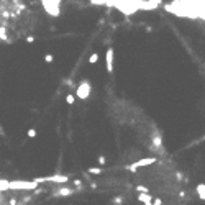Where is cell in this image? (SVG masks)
Returning a JSON list of instances; mask_svg holds the SVG:
<instances>
[{
  "mask_svg": "<svg viewBox=\"0 0 205 205\" xmlns=\"http://www.w3.org/2000/svg\"><path fill=\"white\" fill-rule=\"evenodd\" d=\"M38 184L35 180H12L10 189L12 190H35Z\"/></svg>",
  "mask_w": 205,
  "mask_h": 205,
  "instance_id": "6da1fadb",
  "label": "cell"
},
{
  "mask_svg": "<svg viewBox=\"0 0 205 205\" xmlns=\"http://www.w3.org/2000/svg\"><path fill=\"white\" fill-rule=\"evenodd\" d=\"M90 90H92V85H90L89 81H82L81 84L77 85V89H76V95H77V99H81V100H87L89 99V95H90Z\"/></svg>",
  "mask_w": 205,
  "mask_h": 205,
  "instance_id": "7a4b0ae2",
  "label": "cell"
},
{
  "mask_svg": "<svg viewBox=\"0 0 205 205\" xmlns=\"http://www.w3.org/2000/svg\"><path fill=\"white\" fill-rule=\"evenodd\" d=\"M43 2V7L44 10L53 15V16H58L59 15V5H61V0H41Z\"/></svg>",
  "mask_w": 205,
  "mask_h": 205,
  "instance_id": "3957f363",
  "label": "cell"
},
{
  "mask_svg": "<svg viewBox=\"0 0 205 205\" xmlns=\"http://www.w3.org/2000/svg\"><path fill=\"white\" fill-rule=\"evenodd\" d=\"M36 184H41V182H58V184H64V182L69 180L67 176H46V177H36L33 179Z\"/></svg>",
  "mask_w": 205,
  "mask_h": 205,
  "instance_id": "277c9868",
  "label": "cell"
},
{
  "mask_svg": "<svg viewBox=\"0 0 205 205\" xmlns=\"http://www.w3.org/2000/svg\"><path fill=\"white\" fill-rule=\"evenodd\" d=\"M156 163V158H145V159H140V161L133 163L131 166H128V169L131 171V172H135L138 167H145V166H149V164Z\"/></svg>",
  "mask_w": 205,
  "mask_h": 205,
  "instance_id": "5b68a950",
  "label": "cell"
},
{
  "mask_svg": "<svg viewBox=\"0 0 205 205\" xmlns=\"http://www.w3.org/2000/svg\"><path fill=\"white\" fill-rule=\"evenodd\" d=\"M105 62H107V71H109L110 74L113 72V49L109 48L107 49V53H105Z\"/></svg>",
  "mask_w": 205,
  "mask_h": 205,
  "instance_id": "8992f818",
  "label": "cell"
},
{
  "mask_svg": "<svg viewBox=\"0 0 205 205\" xmlns=\"http://www.w3.org/2000/svg\"><path fill=\"white\" fill-rule=\"evenodd\" d=\"M138 200L143 202L145 205H153V200H154V197L151 195V194H140L138 195Z\"/></svg>",
  "mask_w": 205,
  "mask_h": 205,
  "instance_id": "52a82bcc",
  "label": "cell"
},
{
  "mask_svg": "<svg viewBox=\"0 0 205 205\" xmlns=\"http://www.w3.org/2000/svg\"><path fill=\"white\" fill-rule=\"evenodd\" d=\"M72 194H74V190H72V189H69V187H62V189H59V190L53 195V197H71Z\"/></svg>",
  "mask_w": 205,
  "mask_h": 205,
  "instance_id": "ba28073f",
  "label": "cell"
},
{
  "mask_svg": "<svg viewBox=\"0 0 205 205\" xmlns=\"http://www.w3.org/2000/svg\"><path fill=\"white\" fill-rule=\"evenodd\" d=\"M195 190H197V195L202 198V200H205V184L203 182H200L197 187H195Z\"/></svg>",
  "mask_w": 205,
  "mask_h": 205,
  "instance_id": "9c48e42d",
  "label": "cell"
},
{
  "mask_svg": "<svg viewBox=\"0 0 205 205\" xmlns=\"http://www.w3.org/2000/svg\"><path fill=\"white\" fill-rule=\"evenodd\" d=\"M10 190V180H0V192Z\"/></svg>",
  "mask_w": 205,
  "mask_h": 205,
  "instance_id": "30bf717a",
  "label": "cell"
},
{
  "mask_svg": "<svg viewBox=\"0 0 205 205\" xmlns=\"http://www.w3.org/2000/svg\"><path fill=\"white\" fill-rule=\"evenodd\" d=\"M97 61H99V54H97V53H94V54L89 56V62H90V64H95Z\"/></svg>",
  "mask_w": 205,
  "mask_h": 205,
  "instance_id": "8fae6325",
  "label": "cell"
},
{
  "mask_svg": "<svg viewBox=\"0 0 205 205\" xmlns=\"http://www.w3.org/2000/svg\"><path fill=\"white\" fill-rule=\"evenodd\" d=\"M89 172L97 176V174H102V172H104V169H100V167H90V169H89Z\"/></svg>",
  "mask_w": 205,
  "mask_h": 205,
  "instance_id": "7c38bea8",
  "label": "cell"
},
{
  "mask_svg": "<svg viewBox=\"0 0 205 205\" xmlns=\"http://www.w3.org/2000/svg\"><path fill=\"white\" fill-rule=\"evenodd\" d=\"M153 145H154L156 148H161V138H159V136H154V140H153Z\"/></svg>",
  "mask_w": 205,
  "mask_h": 205,
  "instance_id": "4fadbf2b",
  "label": "cell"
},
{
  "mask_svg": "<svg viewBox=\"0 0 205 205\" xmlns=\"http://www.w3.org/2000/svg\"><path fill=\"white\" fill-rule=\"evenodd\" d=\"M74 100H76V97H74L72 94H69V95L66 97V102H67L69 105H72V104H74Z\"/></svg>",
  "mask_w": 205,
  "mask_h": 205,
  "instance_id": "5bb4252c",
  "label": "cell"
},
{
  "mask_svg": "<svg viewBox=\"0 0 205 205\" xmlns=\"http://www.w3.org/2000/svg\"><path fill=\"white\" fill-rule=\"evenodd\" d=\"M136 190H138L140 194H148V189L145 185H136Z\"/></svg>",
  "mask_w": 205,
  "mask_h": 205,
  "instance_id": "9a60e30c",
  "label": "cell"
},
{
  "mask_svg": "<svg viewBox=\"0 0 205 205\" xmlns=\"http://www.w3.org/2000/svg\"><path fill=\"white\" fill-rule=\"evenodd\" d=\"M28 136H30V138H35V136H36V130L30 128V130H28Z\"/></svg>",
  "mask_w": 205,
  "mask_h": 205,
  "instance_id": "2e32d148",
  "label": "cell"
},
{
  "mask_svg": "<svg viewBox=\"0 0 205 205\" xmlns=\"http://www.w3.org/2000/svg\"><path fill=\"white\" fill-rule=\"evenodd\" d=\"M44 61H46V62H53V61H54L53 54H46V56H44Z\"/></svg>",
  "mask_w": 205,
  "mask_h": 205,
  "instance_id": "e0dca14e",
  "label": "cell"
},
{
  "mask_svg": "<svg viewBox=\"0 0 205 205\" xmlns=\"http://www.w3.org/2000/svg\"><path fill=\"white\" fill-rule=\"evenodd\" d=\"M161 203H163V200H161L159 197H156L154 200H153V205H161Z\"/></svg>",
  "mask_w": 205,
  "mask_h": 205,
  "instance_id": "ac0fdd59",
  "label": "cell"
},
{
  "mask_svg": "<svg viewBox=\"0 0 205 205\" xmlns=\"http://www.w3.org/2000/svg\"><path fill=\"white\" fill-rule=\"evenodd\" d=\"M74 185H76V187H82V180L81 179H76V180H74Z\"/></svg>",
  "mask_w": 205,
  "mask_h": 205,
  "instance_id": "d6986e66",
  "label": "cell"
},
{
  "mask_svg": "<svg viewBox=\"0 0 205 205\" xmlns=\"http://www.w3.org/2000/svg\"><path fill=\"white\" fill-rule=\"evenodd\" d=\"M113 203H117V205H122V197H115V198H113Z\"/></svg>",
  "mask_w": 205,
  "mask_h": 205,
  "instance_id": "ffe728a7",
  "label": "cell"
},
{
  "mask_svg": "<svg viewBox=\"0 0 205 205\" xmlns=\"http://www.w3.org/2000/svg\"><path fill=\"white\" fill-rule=\"evenodd\" d=\"M105 161H107L105 156H100V158H99V163H100V164H105Z\"/></svg>",
  "mask_w": 205,
  "mask_h": 205,
  "instance_id": "44dd1931",
  "label": "cell"
},
{
  "mask_svg": "<svg viewBox=\"0 0 205 205\" xmlns=\"http://www.w3.org/2000/svg\"><path fill=\"white\" fill-rule=\"evenodd\" d=\"M26 41H28V43H33V41H35V38H33V36H28Z\"/></svg>",
  "mask_w": 205,
  "mask_h": 205,
  "instance_id": "7402d4cb",
  "label": "cell"
},
{
  "mask_svg": "<svg viewBox=\"0 0 205 205\" xmlns=\"http://www.w3.org/2000/svg\"><path fill=\"white\" fill-rule=\"evenodd\" d=\"M18 205H23V203H18Z\"/></svg>",
  "mask_w": 205,
  "mask_h": 205,
  "instance_id": "603a6c76",
  "label": "cell"
}]
</instances>
